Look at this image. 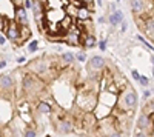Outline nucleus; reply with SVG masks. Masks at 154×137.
I'll return each mask as SVG.
<instances>
[{"label": "nucleus", "instance_id": "obj_21", "mask_svg": "<svg viewBox=\"0 0 154 137\" xmlns=\"http://www.w3.org/2000/svg\"><path fill=\"white\" fill-rule=\"evenodd\" d=\"M86 53H85V49H82V51H79L75 54V62H79V63H85L86 62Z\"/></svg>", "mask_w": 154, "mask_h": 137}, {"label": "nucleus", "instance_id": "obj_2", "mask_svg": "<svg viewBox=\"0 0 154 137\" xmlns=\"http://www.w3.org/2000/svg\"><path fill=\"white\" fill-rule=\"evenodd\" d=\"M22 88H23V93L26 96H42L45 85L35 74H26L23 79Z\"/></svg>", "mask_w": 154, "mask_h": 137}, {"label": "nucleus", "instance_id": "obj_29", "mask_svg": "<svg viewBox=\"0 0 154 137\" xmlns=\"http://www.w3.org/2000/svg\"><path fill=\"white\" fill-rule=\"evenodd\" d=\"M151 94H152V91H149V90H145V91L142 93V97H143V99H146V100H148V99L151 97Z\"/></svg>", "mask_w": 154, "mask_h": 137}, {"label": "nucleus", "instance_id": "obj_40", "mask_svg": "<svg viewBox=\"0 0 154 137\" xmlns=\"http://www.w3.org/2000/svg\"><path fill=\"white\" fill-rule=\"evenodd\" d=\"M152 77H154V66H152Z\"/></svg>", "mask_w": 154, "mask_h": 137}, {"label": "nucleus", "instance_id": "obj_19", "mask_svg": "<svg viewBox=\"0 0 154 137\" xmlns=\"http://www.w3.org/2000/svg\"><path fill=\"white\" fill-rule=\"evenodd\" d=\"M136 39H137V40H139L140 43H142V45H143V46H145V48L148 49V51L154 53V46H152V45H151V43H149V42H148V40L145 39L143 35H140V34H137V35H136Z\"/></svg>", "mask_w": 154, "mask_h": 137}, {"label": "nucleus", "instance_id": "obj_20", "mask_svg": "<svg viewBox=\"0 0 154 137\" xmlns=\"http://www.w3.org/2000/svg\"><path fill=\"white\" fill-rule=\"evenodd\" d=\"M23 137H37V129H35V125H31L25 129L23 132Z\"/></svg>", "mask_w": 154, "mask_h": 137}, {"label": "nucleus", "instance_id": "obj_6", "mask_svg": "<svg viewBox=\"0 0 154 137\" xmlns=\"http://www.w3.org/2000/svg\"><path fill=\"white\" fill-rule=\"evenodd\" d=\"M117 97H119V94H112V93H109L108 90L100 91L99 96H97L99 103H103V105L109 106L111 109H114L116 106H117Z\"/></svg>", "mask_w": 154, "mask_h": 137}, {"label": "nucleus", "instance_id": "obj_36", "mask_svg": "<svg viewBox=\"0 0 154 137\" xmlns=\"http://www.w3.org/2000/svg\"><path fill=\"white\" fill-rule=\"evenodd\" d=\"M80 2H82L83 5H89V3H93L94 0H80Z\"/></svg>", "mask_w": 154, "mask_h": 137}, {"label": "nucleus", "instance_id": "obj_41", "mask_svg": "<svg viewBox=\"0 0 154 137\" xmlns=\"http://www.w3.org/2000/svg\"><path fill=\"white\" fill-rule=\"evenodd\" d=\"M116 2H117V3H119V2H120V0H116Z\"/></svg>", "mask_w": 154, "mask_h": 137}, {"label": "nucleus", "instance_id": "obj_9", "mask_svg": "<svg viewBox=\"0 0 154 137\" xmlns=\"http://www.w3.org/2000/svg\"><path fill=\"white\" fill-rule=\"evenodd\" d=\"M88 68L91 69V71L99 72V71L106 68V60L102 57V56H93L91 59H89V62H88Z\"/></svg>", "mask_w": 154, "mask_h": 137}, {"label": "nucleus", "instance_id": "obj_14", "mask_svg": "<svg viewBox=\"0 0 154 137\" xmlns=\"http://www.w3.org/2000/svg\"><path fill=\"white\" fill-rule=\"evenodd\" d=\"M89 17H91V11H89V8L86 5L80 6L79 11H77V19L79 22H85V20H89Z\"/></svg>", "mask_w": 154, "mask_h": 137}, {"label": "nucleus", "instance_id": "obj_35", "mask_svg": "<svg viewBox=\"0 0 154 137\" xmlns=\"http://www.w3.org/2000/svg\"><path fill=\"white\" fill-rule=\"evenodd\" d=\"M108 6H109V11H111V12H114V11H116V3H109Z\"/></svg>", "mask_w": 154, "mask_h": 137}, {"label": "nucleus", "instance_id": "obj_37", "mask_svg": "<svg viewBox=\"0 0 154 137\" xmlns=\"http://www.w3.org/2000/svg\"><path fill=\"white\" fill-rule=\"evenodd\" d=\"M96 2H97V5H99V6L103 5V0H96Z\"/></svg>", "mask_w": 154, "mask_h": 137}, {"label": "nucleus", "instance_id": "obj_25", "mask_svg": "<svg viewBox=\"0 0 154 137\" xmlns=\"http://www.w3.org/2000/svg\"><path fill=\"white\" fill-rule=\"evenodd\" d=\"M23 8L25 9H32V0H23Z\"/></svg>", "mask_w": 154, "mask_h": 137}, {"label": "nucleus", "instance_id": "obj_28", "mask_svg": "<svg viewBox=\"0 0 154 137\" xmlns=\"http://www.w3.org/2000/svg\"><path fill=\"white\" fill-rule=\"evenodd\" d=\"M6 20H9V19H5L3 16H0V31H3V28H5V23H6Z\"/></svg>", "mask_w": 154, "mask_h": 137}, {"label": "nucleus", "instance_id": "obj_13", "mask_svg": "<svg viewBox=\"0 0 154 137\" xmlns=\"http://www.w3.org/2000/svg\"><path fill=\"white\" fill-rule=\"evenodd\" d=\"M14 20L20 25V26H26L28 25V14L25 8H17L14 12Z\"/></svg>", "mask_w": 154, "mask_h": 137}, {"label": "nucleus", "instance_id": "obj_31", "mask_svg": "<svg viewBox=\"0 0 154 137\" xmlns=\"http://www.w3.org/2000/svg\"><path fill=\"white\" fill-rule=\"evenodd\" d=\"M126 28H128V23L123 20V22L120 23V31H122V32H125V31H126Z\"/></svg>", "mask_w": 154, "mask_h": 137}, {"label": "nucleus", "instance_id": "obj_26", "mask_svg": "<svg viewBox=\"0 0 154 137\" xmlns=\"http://www.w3.org/2000/svg\"><path fill=\"white\" fill-rule=\"evenodd\" d=\"M131 77H133L136 82H139V79H140V74H139V71H137V69H131Z\"/></svg>", "mask_w": 154, "mask_h": 137}, {"label": "nucleus", "instance_id": "obj_24", "mask_svg": "<svg viewBox=\"0 0 154 137\" xmlns=\"http://www.w3.org/2000/svg\"><path fill=\"white\" fill-rule=\"evenodd\" d=\"M106 45H108V42H106V40H100V42L97 43V46H99L100 51H105V49H106Z\"/></svg>", "mask_w": 154, "mask_h": 137}, {"label": "nucleus", "instance_id": "obj_11", "mask_svg": "<svg viewBox=\"0 0 154 137\" xmlns=\"http://www.w3.org/2000/svg\"><path fill=\"white\" fill-rule=\"evenodd\" d=\"M8 11H9V14H12V17H14L16 8H14V5H12V2L11 0H0V16L8 19V14H6Z\"/></svg>", "mask_w": 154, "mask_h": 137}, {"label": "nucleus", "instance_id": "obj_38", "mask_svg": "<svg viewBox=\"0 0 154 137\" xmlns=\"http://www.w3.org/2000/svg\"><path fill=\"white\" fill-rule=\"evenodd\" d=\"M99 23H105V17H100L99 19Z\"/></svg>", "mask_w": 154, "mask_h": 137}, {"label": "nucleus", "instance_id": "obj_8", "mask_svg": "<svg viewBox=\"0 0 154 137\" xmlns=\"http://www.w3.org/2000/svg\"><path fill=\"white\" fill-rule=\"evenodd\" d=\"M56 129H57V132L62 134V135L69 134V132H72V129H74V123H72L71 119H59L57 123H56Z\"/></svg>", "mask_w": 154, "mask_h": 137}, {"label": "nucleus", "instance_id": "obj_12", "mask_svg": "<svg viewBox=\"0 0 154 137\" xmlns=\"http://www.w3.org/2000/svg\"><path fill=\"white\" fill-rule=\"evenodd\" d=\"M123 20H125V17H123V12L120 9H116L114 12H109V16H108V22H109V25L112 28H116L117 25H120Z\"/></svg>", "mask_w": 154, "mask_h": 137}, {"label": "nucleus", "instance_id": "obj_7", "mask_svg": "<svg viewBox=\"0 0 154 137\" xmlns=\"http://www.w3.org/2000/svg\"><path fill=\"white\" fill-rule=\"evenodd\" d=\"M12 90H14V77L11 74H2L0 76V91H2V94L6 96Z\"/></svg>", "mask_w": 154, "mask_h": 137}, {"label": "nucleus", "instance_id": "obj_3", "mask_svg": "<svg viewBox=\"0 0 154 137\" xmlns=\"http://www.w3.org/2000/svg\"><path fill=\"white\" fill-rule=\"evenodd\" d=\"M12 119H14V109H12L9 97L0 94V128L9 125Z\"/></svg>", "mask_w": 154, "mask_h": 137}, {"label": "nucleus", "instance_id": "obj_30", "mask_svg": "<svg viewBox=\"0 0 154 137\" xmlns=\"http://www.w3.org/2000/svg\"><path fill=\"white\" fill-rule=\"evenodd\" d=\"M16 62H17L19 65H22V63H26V57H25V56H20V57H17V59H16Z\"/></svg>", "mask_w": 154, "mask_h": 137}, {"label": "nucleus", "instance_id": "obj_18", "mask_svg": "<svg viewBox=\"0 0 154 137\" xmlns=\"http://www.w3.org/2000/svg\"><path fill=\"white\" fill-rule=\"evenodd\" d=\"M77 11H79V6H75L72 3H68V6L65 9V14L69 16V17H72V19H77Z\"/></svg>", "mask_w": 154, "mask_h": 137}, {"label": "nucleus", "instance_id": "obj_1", "mask_svg": "<svg viewBox=\"0 0 154 137\" xmlns=\"http://www.w3.org/2000/svg\"><path fill=\"white\" fill-rule=\"evenodd\" d=\"M137 103H139V97H137V93L128 86L125 88L122 93H119V97H117V108L122 113H126V111H134L137 108Z\"/></svg>", "mask_w": 154, "mask_h": 137}, {"label": "nucleus", "instance_id": "obj_22", "mask_svg": "<svg viewBox=\"0 0 154 137\" xmlns=\"http://www.w3.org/2000/svg\"><path fill=\"white\" fill-rule=\"evenodd\" d=\"M26 49H28V53H31V54L35 53V51H38V42H37V40H31V42L28 43V48H26Z\"/></svg>", "mask_w": 154, "mask_h": 137}, {"label": "nucleus", "instance_id": "obj_15", "mask_svg": "<svg viewBox=\"0 0 154 137\" xmlns=\"http://www.w3.org/2000/svg\"><path fill=\"white\" fill-rule=\"evenodd\" d=\"M82 45H83V48H94V46H97V40L94 35H88V34L82 32Z\"/></svg>", "mask_w": 154, "mask_h": 137}, {"label": "nucleus", "instance_id": "obj_27", "mask_svg": "<svg viewBox=\"0 0 154 137\" xmlns=\"http://www.w3.org/2000/svg\"><path fill=\"white\" fill-rule=\"evenodd\" d=\"M134 137H151V135L146 134V132H143V131H140V129H137L136 134H134Z\"/></svg>", "mask_w": 154, "mask_h": 137}, {"label": "nucleus", "instance_id": "obj_34", "mask_svg": "<svg viewBox=\"0 0 154 137\" xmlns=\"http://www.w3.org/2000/svg\"><path fill=\"white\" fill-rule=\"evenodd\" d=\"M6 66V59H3V60H0V69H3Z\"/></svg>", "mask_w": 154, "mask_h": 137}, {"label": "nucleus", "instance_id": "obj_32", "mask_svg": "<svg viewBox=\"0 0 154 137\" xmlns=\"http://www.w3.org/2000/svg\"><path fill=\"white\" fill-rule=\"evenodd\" d=\"M5 43H6V37H5V34L0 32V45H5Z\"/></svg>", "mask_w": 154, "mask_h": 137}, {"label": "nucleus", "instance_id": "obj_16", "mask_svg": "<svg viewBox=\"0 0 154 137\" xmlns=\"http://www.w3.org/2000/svg\"><path fill=\"white\" fill-rule=\"evenodd\" d=\"M31 29H29V26L26 25V26H20V35H19V45H22V43H25L29 37H31Z\"/></svg>", "mask_w": 154, "mask_h": 137}, {"label": "nucleus", "instance_id": "obj_10", "mask_svg": "<svg viewBox=\"0 0 154 137\" xmlns=\"http://www.w3.org/2000/svg\"><path fill=\"white\" fill-rule=\"evenodd\" d=\"M93 114L96 116V119H97V120H102V119L109 117V116L112 114V109H111L109 106L103 105V103H99V102H97L96 108L93 109Z\"/></svg>", "mask_w": 154, "mask_h": 137}, {"label": "nucleus", "instance_id": "obj_17", "mask_svg": "<svg viewBox=\"0 0 154 137\" xmlns=\"http://www.w3.org/2000/svg\"><path fill=\"white\" fill-rule=\"evenodd\" d=\"M62 62H63V63H66V65H72L74 62H75V54L74 53H69V51L62 53Z\"/></svg>", "mask_w": 154, "mask_h": 137}, {"label": "nucleus", "instance_id": "obj_39", "mask_svg": "<svg viewBox=\"0 0 154 137\" xmlns=\"http://www.w3.org/2000/svg\"><path fill=\"white\" fill-rule=\"evenodd\" d=\"M151 63H152V66H154V54L151 56Z\"/></svg>", "mask_w": 154, "mask_h": 137}, {"label": "nucleus", "instance_id": "obj_4", "mask_svg": "<svg viewBox=\"0 0 154 137\" xmlns=\"http://www.w3.org/2000/svg\"><path fill=\"white\" fill-rule=\"evenodd\" d=\"M3 34L8 40H11L14 45L19 43V35H20V25L16 20H6L5 28H3Z\"/></svg>", "mask_w": 154, "mask_h": 137}, {"label": "nucleus", "instance_id": "obj_33", "mask_svg": "<svg viewBox=\"0 0 154 137\" xmlns=\"http://www.w3.org/2000/svg\"><path fill=\"white\" fill-rule=\"evenodd\" d=\"M109 137H123V134H122V132H119V131H114Z\"/></svg>", "mask_w": 154, "mask_h": 137}, {"label": "nucleus", "instance_id": "obj_23", "mask_svg": "<svg viewBox=\"0 0 154 137\" xmlns=\"http://www.w3.org/2000/svg\"><path fill=\"white\" fill-rule=\"evenodd\" d=\"M139 83L142 85V86H148V85H149V79H148V77H145V76H140Z\"/></svg>", "mask_w": 154, "mask_h": 137}, {"label": "nucleus", "instance_id": "obj_5", "mask_svg": "<svg viewBox=\"0 0 154 137\" xmlns=\"http://www.w3.org/2000/svg\"><path fill=\"white\" fill-rule=\"evenodd\" d=\"M136 126H137V129H140V131H143V132L152 135V132H154V120L148 114L140 113L139 117H137V120H136Z\"/></svg>", "mask_w": 154, "mask_h": 137}]
</instances>
